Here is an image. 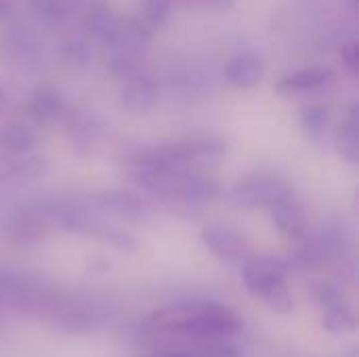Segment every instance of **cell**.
Segmentation results:
<instances>
[{
	"mask_svg": "<svg viewBox=\"0 0 359 357\" xmlns=\"http://www.w3.org/2000/svg\"><path fill=\"white\" fill-rule=\"evenodd\" d=\"M316 301L322 305V309H328V307L347 303V299L341 295V290L334 288V286L328 284V282H320V284L316 286Z\"/></svg>",
	"mask_w": 359,
	"mask_h": 357,
	"instance_id": "24",
	"label": "cell"
},
{
	"mask_svg": "<svg viewBox=\"0 0 359 357\" xmlns=\"http://www.w3.org/2000/svg\"><path fill=\"white\" fill-rule=\"evenodd\" d=\"M34 133L25 124H6L0 128V147L19 156L29 154L34 149Z\"/></svg>",
	"mask_w": 359,
	"mask_h": 357,
	"instance_id": "18",
	"label": "cell"
},
{
	"mask_svg": "<svg viewBox=\"0 0 359 357\" xmlns=\"http://www.w3.org/2000/svg\"><path fill=\"white\" fill-rule=\"evenodd\" d=\"M13 8V0H0V19L6 17Z\"/></svg>",
	"mask_w": 359,
	"mask_h": 357,
	"instance_id": "27",
	"label": "cell"
},
{
	"mask_svg": "<svg viewBox=\"0 0 359 357\" xmlns=\"http://www.w3.org/2000/svg\"><path fill=\"white\" fill-rule=\"evenodd\" d=\"M65 130H67V137L72 139V143H74V147H76L78 151H88V149L93 147L95 130H93L90 118L74 116V118H69Z\"/></svg>",
	"mask_w": 359,
	"mask_h": 357,
	"instance_id": "21",
	"label": "cell"
},
{
	"mask_svg": "<svg viewBox=\"0 0 359 357\" xmlns=\"http://www.w3.org/2000/svg\"><path fill=\"white\" fill-rule=\"evenodd\" d=\"M63 112V99L61 95L50 88V86H40L36 88L27 101H25V114L34 120V122H40V124H48L53 122L55 118H59Z\"/></svg>",
	"mask_w": 359,
	"mask_h": 357,
	"instance_id": "13",
	"label": "cell"
},
{
	"mask_svg": "<svg viewBox=\"0 0 359 357\" xmlns=\"http://www.w3.org/2000/svg\"><path fill=\"white\" fill-rule=\"evenodd\" d=\"M6 101H8V97H6L4 88H2V84H0V114H2V112H4V107H6Z\"/></svg>",
	"mask_w": 359,
	"mask_h": 357,
	"instance_id": "28",
	"label": "cell"
},
{
	"mask_svg": "<svg viewBox=\"0 0 359 357\" xmlns=\"http://www.w3.org/2000/svg\"><path fill=\"white\" fill-rule=\"evenodd\" d=\"M202 244L225 263H244L250 257V244L246 236L227 223H208L200 231Z\"/></svg>",
	"mask_w": 359,
	"mask_h": 357,
	"instance_id": "6",
	"label": "cell"
},
{
	"mask_svg": "<svg viewBox=\"0 0 359 357\" xmlns=\"http://www.w3.org/2000/svg\"><path fill=\"white\" fill-rule=\"evenodd\" d=\"M292 196H294V187L288 179L276 173L257 170L242 177L227 194V200L236 208L252 210V208H271L273 204Z\"/></svg>",
	"mask_w": 359,
	"mask_h": 357,
	"instance_id": "2",
	"label": "cell"
},
{
	"mask_svg": "<svg viewBox=\"0 0 359 357\" xmlns=\"http://www.w3.org/2000/svg\"><path fill=\"white\" fill-rule=\"evenodd\" d=\"M240 318L227 307L212 301H194L189 318L179 326L177 335H187L198 341L206 339H227L240 332Z\"/></svg>",
	"mask_w": 359,
	"mask_h": 357,
	"instance_id": "4",
	"label": "cell"
},
{
	"mask_svg": "<svg viewBox=\"0 0 359 357\" xmlns=\"http://www.w3.org/2000/svg\"><path fill=\"white\" fill-rule=\"evenodd\" d=\"M265 74V61L255 50H244L233 55L225 63V78L238 88H252L261 82Z\"/></svg>",
	"mask_w": 359,
	"mask_h": 357,
	"instance_id": "11",
	"label": "cell"
},
{
	"mask_svg": "<svg viewBox=\"0 0 359 357\" xmlns=\"http://www.w3.org/2000/svg\"><path fill=\"white\" fill-rule=\"evenodd\" d=\"M29 6L40 19L48 23H61L74 11L72 0H29Z\"/></svg>",
	"mask_w": 359,
	"mask_h": 357,
	"instance_id": "20",
	"label": "cell"
},
{
	"mask_svg": "<svg viewBox=\"0 0 359 357\" xmlns=\"http://www.w3.org/2000/svg\"><path fill=\"white\" fill-rule=\"evenodd\" d=\"M122 105L133 114H147L158 105L160 88L156 80L143 72H130L122 84Z\"/></svg>",
	"mask_w": 359,
	"mask_h": 357,
	"instance_id": "8",
	"label": "cell"
},
{
	"mask_svg": "<svg viewBox=\"0 0 359 357\" xmlns=\"http://www.w3.org/2000/svg\"><path fill=\"white\" fill-rule=\"evenodd\" d=\"M189 149H191V158L196 168H212L219 166L225 158V143L219 137H204V139H196L189 141Z\"/></svg>",
	"mask_w": 359,
	"mask_h": 357,
	"instance_id": "16",
	"label": "cell"
},
{
	"mask_svg": "<svg viewBox=\"0 0 359 357\" xmlns=\"http://www.w3.org/2000/svg\"><path fill=\"white\" fill-rule=\"evenodd\" d=\"M286 276L288 265L276 257H248L242 269L246 290L280 316H290L294 311V299L286 286Z\"/></svg>",
	"mask_w": 359,
	"mask_h": 357,
	"instance_id": "1",
	"label": "cell"
},
{
	"mask_svg": "<svg viewBox=\"0 0 359 357\" xmlns=\"http://www.w3.org/2000/svg\"><path fill=\"white\" fill-rule=\"evenodd\" d=\"M93 206L109 213L118 219H126V221H141L149 215L147 204L141 200V196H137L135 191L128 189H105V191H97L90 196Z\"/></svg>",
	"mask_w": 359,
	"mask_h": 357,
	"instance_id": "7",
	"label": "cell"
},
{
	"mask_svg": "<svg viewBox=\"0 0 359 357\" xmlns=\"http://www.w3.org/2000/svg\"><path fill=\"white\" fill-rule=\"evenodd\" d=\"M332 80V72L328 67H303L294 74H288L280 80L278 90L280 93H309V90H318L322 86H326Z\"/></svg>",
	"mask_w": 359,
	"mask_h": 357,
	"instance_id": "14",
	"label": "cell"
},
{
	"mask_svg": "<svg viewBox=\"0 0 359 357\" xmlns=\"http://www.w3.org/2000/svg\"><path fill=\"white\" fill-rule=\"evenodd\" d=\"M271 221L278 227V231L288 240H305L309 231V219L303 208V204L297 202V198H286L269 208Z\"/></svg>",
	"mask_w": 359,
	"mask_h": 357,
	"instance_id": "9",
	"label": "cell"
},
{
	"mask_svg": "<svg viewBox=\"0 0 359 357\" xmlns=\"http://www.w3.org/2000/svg\"><path fill=\"white\" fill-rule=\"evenodd\" d=\"M90 55H88V46L82 40H69L67 44H63L61 48V61L69 67V69H84L88 63Z\"/></svg>",
	"mask_w": 359,
	"mask_h": 357,
	"instance_id": "22",
	"label": "cell"
},
{
	"mask_svg": "<svg viewBox=\"0 0 359 357\" xmlns=\"http://www.w3.org/2000/svg\"><path fill=\"white\" fill-rule=\"evenodd\" d=\"M53 326L61 332L84 335L101 326V318L88 305L82 303H59L53 311Z\"/></svg>",
	"mask_w": 359,
	"mask_h": 357,
	"instance_id": "10",
	"label": "cell"
},
{
	"mask_svg": "<svg viewBox=\"0 0 359 357\" xmlns=\"http://www.w3.org/2000/svg\"><path fill=\"white\" fill-rule=\"evenodd\" d=\"M185 8L198 11V13H223L233 6L236 0H181Z\"/></svg>",
	"mask_w": 359,
	"mask_h": 357,
	"instance_id": "25",
	"label": "cell"
},
{
	"mask_svg": "<svg viewBox=\"0 0 359 357\" xmlns=\"http://www.w3.org/2000/svg\"><path fill=\"white\" fill-rule=\"evenodd\" d=\"M145 357H156V356H145Z\"/></svg>",
	"mask_w": 359,
	"mask_h": 357,
	"instance_id": "30",
	"label": "cell"
},
{
	"mask_svg": "<svg viewBox=\"0 0 359 357\" xmlns=\"http://www.w3.org/2000/svg\"><path fill=\"white\" fill-rule=\"evenodd\" d=\"M324 328L334 335V337H343V335H349L355 330L358 322H355V314L351 309L349 303H343V305H334V307H328L324 309Z\"/></svg>",
	"mask_w": 359,
	"mask_h": 357,
	"instance_id": "19",
	"label": "cell"
},
{
	"mask_svg": "<svg viewBox=\"0 0 359 357\" xmlns=\"http://www.w3.org/2000/svg\"><path fill=\"white\" fill-rule=\"evenodd\" d=\"M341 61L345 65V69L355 76L359 69V44L358 42H347L341 46Z\"/></svg>",
	"mask_w": 359,
	"mask_h": 357,
	"instance_id": "26",
	"label": "cell"
},
{
	"mask_svg": "<svg viewBox=\"0 0 359 357\" xmlns=\"http://www.w3.org/2000/svg\"><path fill=\"white\" fill-rule=\"evenodd\" d=\"M84 34L95 40L101 46H109L114 36H116V27H118V15L103 2H95L86 8L84 13Z\"/></svg>",
	"mask_w": 359,
	"mask_h": 357,
	"instance_id": "12",
	"label": "cell"
},
{
	"mask_svg": "<svg viewBox=\"0 0 359 357\" xmlns=\"http://www.w3.org/2000/svg\"><path fill=\"white\" fill-rule=\"evenodd\" d=\"M170 8H172V0H143V17L154 27L166 23Z\"/></svg>",
	"mask_w": 359,
	"mask_h": 357,
	"instance_id": "23",
	"label": "cell"
},
{
	"mask_svg": "<svg viewBox=\"0 0 359 357\" xmlns=\"http://www.w3.org/2000/svg\"><path fill=\"white\" fill-rule=\"evenodd\" d=\"M160 357H198V356H189V353H170V356H160Z\"/></svg>",
	"mask_w": 359,
	"mask_h": 357,
	"instance_id": "29",
	"label": "cell"
},
{
	"mask_svg": "<svg viewBox=\"0 0 359 357\" xmlns=\"http://www.w3.org/2000/svg\"><path fill=\"white\" fill-rule=\"evenodd\" d=\"M301 126L311 143L318 147H326L328 133V112L322 105H305L301 107Z\"/></svg>",
	"mask_w": 359,
	"mask_h": 357,
	"instance_id": "17",
	"label": "cell"
},
{
	"mask_svg": "<svg viewBox=\"0 0 359 357\" xmlns=\"http://www.w3.org/2000/svg\"><path fill=\"white\" fill-rule=\"evenodd\" d=\"M50 219L65 231L95 238L116 250H122V252L137 250V242L128 231H124L118 225H111L107 221H101L78 206H59L50 213Z\"/></svg>",
	"mask_w": 359,
	"mask_h": 357,
	"instance_id": "3",
	"label": "cell"
},
{
	"mask_svg": "<svg viewBox=\"0 0 359 357\" xmlns=\"http://www.w3.org/2000/svg\"><path fill=\"white\" fill-rule=\"evenodd\" d=\"M48 223V213L36 206H21L2 221V234L17 248H34L46 240Z\"/></svg>",
	"mask_w": 359,
	"mask_h": 357,
	"instance_id": "5",
	"label": "cell"
},
{
	"mask_svg": "<svg viewBox=\"0 0 359 357\" xmlns=\"http://www.w3.org/2000/svg\"><path fill=\"white\" fill-rule=\"evenodd\" d=\"M337 149L343 160H347L351 166L359 164V112L358 107H351L349 116L341 124L337 133Z\"/></svg>",
	"mask_w": 359,
	"mask_h": 357,
	"instance_id": "15",
	"label": "cell"
}]
</instances>
